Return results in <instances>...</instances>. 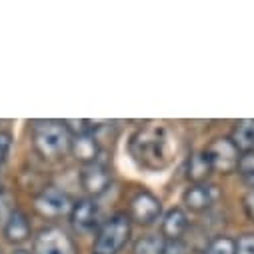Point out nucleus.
<instances>
[{"label": "nucleus", "mask_w": 254, "mask_h": 254, "mask_svg": "<svg viewBox=\"0 0 254 254\" xmlns=\"http://www.w3.org/2000/svg\"><path fill=\"white\" fill-rule=\"evenodd\" d=\"M130 156L148 170H162L174 156L170 132L162 124H148L136 130L128 142Z\"/></svg>", "instance_id": "nucleus-1"}, {"label": "nucleus", "mask_w": 254, "mask_h": 254, "mask_svg": "<svg viewBox=\"0 0 254 254\" xmlns=\"http://www.w3.org/2000/svg\"><path fill=\"white\" fill-rule=\"evenodd\" d=\"M72 136L64 122L38 120L32 124V146L44 160H60L70 152Z\"/></svg>", "instance_id": "nucleus-2"}, {"label": "nucleus", "mask_w": 254, "mask_h": 254, "mask_svg": "<svg viewBox=\"0 0 254 254\" xmlns=\"http://www.w3.org/2000/svg\"><path fill=\"white\" fill-rule=\"evenodd\" d=\"M132 232L130 226V216L126 214H114L110 216L98 230L94 244H92V254H118L122 246L128 242Z\"/></svg>", "instance_id": "nucleus-3"}, {"label": "nucleus", "mask_w": 254, "mask_h": 254, "mask_svg": "<svg viewBox=\"0 0 254 254\" xmlns=\"http://www.w3.org/2000/svg\"><path fill=\"white\" fill-rule=\"evenodd\" d=\"M32 254H78V246L62 228L46 226L36 234Z\"/></svg>", "instance_id": "nucleus-4"}, {"label": "nucleus", "mask_w": 254, "mask_h": 254, "mask_svg": "<svg viewBox=\"0 0 254 254\" xmlns=\"http://www.w3.org/2000/svg\"><path fill=\"white\" fill-rule=\"evenodd\" d=\"M210 166L214 172L220 174H230L238 168V160H240V150L236 148V144L230 138H214L206 150H204Z\"/></svg>", "instance_id": "nucleus-5"}, {"label": "nucleus", "mask_w": 254, "mask_h": 254, "mask_svg": "<svg viewBox=\"0 0 254 254\" xmlns=\"http://www.w3.org/2000/svg\"><path fill=\"white\" fill-rule=\"evenodd\" d=\"M72 200L70 196L56 186H48L34 198V210L42 218H60L64 214H70L72 210Z\"/></svg>", "instance_id": "nucleus-6"}, {"label": "nucleus", "mask_w": 254, "mask_h": 254, "mask_svg": "<svg viewBox=\"0 0 254 254\" xmlns=\"http://www.w3.org/2000/svg\"><path fill=\"white\" fill-rule=\"evenodd\" d=\"M160 210H162L160 200L152 192H148V190H138L130 198V206H128L130 220H134L138 224H144V226L152 224L154 220H158Z\"/></svg>", "instance_id": "nucleus-7"}, {"label": "nucleus", "mask_w": 254, "mask_h": 254, "mask_svg": "<svg viewBox=\"0 0 254 254\" xmlns=\"http://www.w3.org/2000/svg\"><path fill=\"white\" fill-rule=\"evenodd\" d=\"M110 170L106 164L102 162H92V164H84L82 172H80V184L84 188V192H88L90 196H98L110 186Z\"/></svg>", "instance_id": "nucleus-8"}, {"label": "nucleus", "mask_w": 254, "mask_h": 254, "mask_svg": "<svg viewBox=\"0 0 254 254\" xmlns=\"http://www.w3.org/2000/svg\"><path fill=\"white\" fill-rule=\"evenodd\" d=\"M216 198V190L214 186H208V184H192L184 190L182 194V202L188 210L192 212H204L212 206Z\"/></svg>", "instance_id": "nucleus-9"}, {"label": "nucleus", "mask_w": 254, "mask_h": 254, "mask_svg": "<svg viewBox=\"0 0 254 254\" xmlns=\"http://www.w3.org/2000/svg\"><path fill=\"white\" fill-rule=\"evenodd\" d=\"M68 216L76 230L88 232L98 224V206L92 198H80L72 204V210Z\"/></svg>", "instance_id": "nucleus-10"}, {"label": "nucleus", "mask_w": 254, "mask_h": 254, "mask_svg": "<svg viewBox=\"0 0 254 254\" xmlns=\"http://www.w3.org/2000/svg\"><path fill=\"white\" fill-rule=\"evenodd\" d=\"M70 152L74 154L76 160H80V162H84V164L96 162V156H98V152H100V146H98V140H96L94 132L80 134V136H72Z\"/></svg>", "instance_id": "nucleus-11"}, {"label": "nucleus", "mask_w": 254, "mask_h": 254, "mask_svg": "<svg viewBox=\"0 0 254 254\" xmlns=\"http://www.w3.org/2000/svg\"><path fill=\"white\" fill-rule=\"evenodd\" d=\"M188 228V216L182 208H172L166 212L162 220V238L164 240H180Z\"/></svg>", "instance_id": "nucleus-12"}, {"label": "nucleus", "mask_w": 254, "mask_h": 254, "mask_svg": "<svg viewBox=\"0 0 254 254\" xmlns=\"http://www.w3.org/2000/svg\"><path fill=\"white\" fill-rule=\"evenodd\" d=\"M28 236H30V224L26 220V214L14 210L4 222V238L12 244H22L28 240Z\"/></svg>", "instance_id": "nucleus-13"}, {"label": "nucleus", "mask_w": 254, "mask_h": 254, "mask_svg": "<svg viewBox=\"0 0 254 254\" xmlns=\"http://www.w3.org/2000/svg\"><path fill=\"white\" fill-rule=\"evenodd\" d=\"M230 140L236 144V148L244 152H254V120H240L234 124Z\"/></svg>", "instance_id": "nucleus-14"}, {"label": "nucleus", "mask_w": 254, "mask_h": 254, "mask_svg": "<svg viewBox=\"0 0 254 254\" xmlns=\"http://www.w3.org/2000/svg\"><path fill=\"white\" fill-rule=\"evenodd\" d=\"M210 172H212V166L204 152H194L188 158L186 176L192 180V184H204V180L210 176Z\"/></svg>", "instance_id": "nucleus-15"}, {"label": "nucleus", "mask_w": 254, "mask_h": 254, "mask_svg": "<svg viewBox=\"0 0 254 254\" xmlns=\"http://www.w3.org/2000/svg\"><path fill=\"white\" fill-rule=\"evenodd\" d=\"M134 254H166V240L158 234L142 236L134 242Z\"/></svg>", "instance_id": "nucleus-16"}, {"label": "nucleus", "mask_w": 254, "mask_h": 254, "mask_svg": "<svg viewBox=\"0 0 254 254\" xmlns=\"http://www.w3.org/2000/svg\"><path fill=\"white\" fill-rule=\"evenodd\" d=\"M238 174L240 178L250 186L254 188V152H244L240 154V160H238Z\"/></svg>", "instance_id": "nucleus-17"}, {"label": "nucleus", "mask_w": 254, "mask_h": 254, "mask_svg": "<svg viewBox=\"0 0 254 254\" xmlns=\"http://www.w3.org/2000/svg\"><path fill=\"white\" fill-rule=\"evenodd\" d=\"M206 254H236L234 250V240L228 236H218L210 242Z\"/></svg>", "instance_id": "nucleus-18"}, {"label": "nucleus", "mask_w": 254, "mask_h": 254, "mask_svg": "<svg viewBox=\"0 0 254 254\" xmlns=\"http://www.w3.org/2000/svg\"><path fill=\"white\" fill-rule=\"evenodd\" d=\"M236 254H254V234H242L238 240H234Z\"/></svg>", "instance_id": "nucleus-19"}, {"label": "nucleus", "mask_w": 254, "mask_h": 254, "mask_svg": "<svg viewBox=\"0 0 254 254\" xmlns=\"http://www.w3.org/2000/svg\"><path fill=\"white\" fill-rule=\"evenodd\" d=\"M242 208H244L246 216L254 222V188H250L248 192L244 194V198H242Z\"/></svg>", "instance_id": "nucleus-20"}, {"label": "nucleus", "mask_w": 254, "mask_h": 254, "mask_svg": "<svg viewBox=\"0 0 254 254\" xmlns=\"http://www.w3.org/2000/svg\"><path fill=\"white\" fill-rule=\"evenodd\" d=\"M10 144H12V136L8 132H0V164L4 162V158L10 150Z\"/></svg>", "instance_id": "nucleus-21"}, {"label": "nucleus", "mask_w": 254, "mask_h": 254, "mask_svg": "<svg viewBox=\"0 0 254 254\" xmlns=\"http://www.w3.org/2000/svg\"><path fill=\"white\" fill-rule=\"evenodd\" d=\"M14 254H30V252H26V250H16Z\"/></svg>", "instance_id": "nucleus-22"}, {"label": "nucleus", "mask_w": 254, "mask_h": 254, "mask_svg": "<svg viewBox=\"0 0 254 254\" xmlns=\"http://www.w3.org/2000/svg\"><path fill=\"white\" fill-rule=\"evenodd\" d=\"M0 254H2V250H0Z\"/></svg>", "instance_id": "nucleus-23"}]
</instances>
